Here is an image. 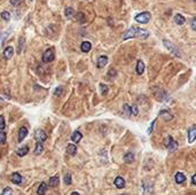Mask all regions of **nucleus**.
Here are the masks:
<instances>
[{"instance_id":"nucleus-1","label":"nucleus","mask_w":196,"mask_h":195,"mask_svg":"<svg viewBox=\"0 0 196 195\" xmlns=\"http://www.w3.org/2000/svg\"><path fill=\"white\" fill-rule=\"evenodd\" d=\"M153 94H154V97L156 100L158 101H161V102H164V103H166V102H169V100H170V97H169V94L164 91V90H162V88H159V87H155V88H153Z\"/></svg>"},{"instance_id":"nucleus-2","label":"nucleus","mask_w":196,"mask_h":195,"mask_svg":"<svg viewBox=\"0 0 196 195\" xmlns=\"http://www.w3.org/2000/svg\"><path fill=\"white\" fill-rule=\"evenodd\" d=\"M164 146H165L169 150L172 152V150H176L177 148H178V142H177L172 136H168V138H165V140H164Z\"/></svg>"},{"instance_id":"nucleus-3","label":"nucleus","mask_w":196,"mask_h":195,"mask_svg":"<svg viewBox=\"0 0 196 195\" xmlns=\"http://www.w3.org/2000/svg\"><path fill=\"white\" fill-rule=\"evenodd\" d=\"M163 44H164V46L172 53V54H174L176 56H178V58H180L181 56V54H180V52H179V49L177 48L176 46L171 42V41H169V40H163Z\"/></svg>"},{"instance_id":"nucleus-4","label":"nucleus","mask_w":196,"mask_h":195,"mask_svg":"<svg viewBox=\"0 0 196 195\" xmlns=\"http://www.w3.org/2000/svg\"><path fill=\"white\" fill-rule=\"evenodd\" d=\"M54 60V49L53 48H48L45 51V53L42 54V62L45 63H49Z\"/></svg>"},{"instance_id":"nucleus-5","label":"nucleus","mask_w":196,"mask_h":195,"mask_svg":"<svg viewBox=\"0 0 196 195\" xmlns=\"http://www.w3.org/2000/svg\"><path fill=\"white\" fill-rule=\"evenodd\" d=\"M149 20H150V13H148V12H143V13L138 14L136 16V21L138 23H142V24L148 23Z\"/></svg>"},{"instance_id":"nucleus-6","label":"nucleus","mask_w":196,"mask_h":195,"mask_svg":"<svg viewBox=\"0 0 196 195\" xmlns=\"http://www.w3.org/2000/svg\"><path fill=\"white\" fill-rule=\"evenodd\" d=\"M46 139H47V136L42 130H37L35 132V140L37 142H44Z\"/></svg>"},{"instance_id":"nucleus-7","label":"nucleus","mask_w":196,"mask_h":195,"mask_svg":"<svg viewBox=\"0 0 196 195\" xmlns=\"http://www.w3.org/2000/svg\"><path fill=\"white\" fill-rule=\"evenodd\" d=\"M136 33H137V28H134V26L130 28V29L124 33L123 40H127V39H130V38H136Z\"/></svg>"},{"instance_id":"nucleus-8","label":"nucleus","mask_w":196,"mask_h":195,"mask_svg":"<svg viewBox=\"0 0 196 195\" xmlns=\"http://www.w3.org/2000/svg\"><path fill=\"white\" fill-rule=\"evenodd\" d=\"M195 139H196V125H193L188 130V141L192 143V142L195 141Z\"/></svg>"},{"instance_id":"nucleus-9","label":"nucleus","mask_w":196,"mask_h":195,"mask_svg":"<svg viewBox=\"0 0 196 195\" xmlns=\"http://www.w3.org/2000/svg\"><path fill=\"white\" fill-rule=\"evenodd\" d=\"M148 36H149V32H148L147 30L141 29V28H137L136 37H138V38H140V39H146V38H148Z\"/></svg>"},{"instance_id":"nucleus-10","label":"nucleus","mask_w":196,"mask_h":195,"mask_svg":"<svg viewBox=\"0 0 196 195\" xmlns=\"http://www.w3.org/2000/svg\"><path fill=\"white\" fill-rule=\"evenodd\" d=\"M28 129L25 127V126H22L20 129V131H19V142H22L24 139H25V136H28Z\"/></svg>"},{"instance_id":"nucleus-11","label":"nucleus","mask_w":196,"mask_h":195,"mask_svg":"<svg viewBox=\"0 0 196 195\" xmlns=\"http://www.w3.org/2000/svg\"><path fill=\"white\" fill-rule=\"evenodd\" d=\"M159 117H162L164 120H171V119L173 118V115H172L169 110H161Z\"/></svg>"},{"instance_id":"nucleus-12","label":"nucleus","mask_w":196,"mask_h":195,"mask_svg":"<svg viewBox=\"0 0 196 195\" xmlns=\"http://www.w3.org/2000/svg\"><path fill=\"white\" fill-rule=\"evenodd\" d=\"M108 63V58L106 56V55H101L100 58H98V61H97V65H98V68H103L106 64Z\"/></svg>"},{"instance_id":"nucleus-13","label":"nucleus","mask_w":196,"mask_h":195,"mask_svg":"<svg viewBox=\"0 0 196 195\" xmlns=\"http://www.w3.org/2000/svg\"><path fill=\"white\" fill-rule=\"evenodd\" d=\"M13 54H14V48H13L12 46L6 47V49L3 51V56H5L6 60H9V58L13 56Z\"/></svg>"},{"instance_id":"nucleus-14","label":"nucleus","mask_w":196,"mask_h":195,"mask_svg":"<svg viewBox=\"0 0 196 195\" xmlns=\"http://www.w3.org/2000/svg\"><path fill=\"white\" fill-rule=\"evenodd\" d=\"M10 180H12L13 184L20 185L21 182H22V176H21L20 173H13L12 177H10Z\"/></svg>"},{"instance_id":"nucleus-15","label":"nucleus","mask_w":196,"mask_h":195,"mask_svg":"<svg viewBox=\"0 0 196 195\" xmlns=\"http://www.w3.org/2000/svg\"><path fill=\"white\" fill-rule=\"evenodd\" d=\"M47 187H48V185L46 182H41L39 185V187H38V189H37V194L45 195V193L47 192Z\"/></svg>"},{"instance_id":"nucleus-16","label":"nucleus","mask_w":196,"mask_h":195,"mask_svg":"<svg viewBox=\"0 0 196 195\" xmlns=\"http://www.w3.org/2000/svg\"><path fill=\"white\" fill-rule=\"evenodd\" d=\"M60 182V179L58 176H54V177H51L49 178V180H48V186H51V187H56L58 185H59Z\"/></svg>"},{"instance_id":"nucleus-17","label":"nucleus","mask_w":196,"mask_h":195,"mask_svg":"<svg viewBox=\"0 0 196 195\" xmlns=\"http://www.w3.org/2000/svg\"><path fill=\"white\" fill-rule=\"evenodd\" d=\"M80 48H81V52L87 53V52H90V51H91L92 45H91V42H90V41H83V42H81Z\"/></svg>"},{"instance_id":"nucleus-18","label":"nucleus","mask_w":196,"mask_h":195,"mask_svg":"<svg viewBox=\"0 0 196 195\" xmlns=\"http://www.w3.org/2000/svg\"><path fill=\"white\" fill-rule=\"evenodd\" d=\"M67 153H68L69 155H76V153H77V147H76L75 145H72V143L68 145V146H67Z\"/></svg>"},{"instance_id":"nucleus-19","label":"nucleus","mask_w":196,"mask_h":195,"mask_svg":"<svg viewBox=\"0 0 196 195\" xmlns=\"http://www.w3.org/2000/svg\"><path fill=\"white\" fill-rule=\"evenodd\" d=\"M115 186L117 187V188H123L124 186H125V180L122 178V177H117L116 179H115Z\"/></svg>"},{"instance_id":"nucleus-20","label":"nucleus","mask_w":196,"mask_h":195,"mask_svg":"<svg viewBox=\"0 0 196 195\" xmlns=\"http://www.w3.org/2000/svg\"><path fill=\"white\" fill-rule=\"evenodd\" d=\"M143 71H145V63L141 61V60H139L137 63V72L138 75H142L143 74Z\"/></svg>"},{"instance_id":"nucleus-21","label":"nucleus","mask_w":196,"mask_h":195,"mask_svg":"<svg viewBox=\"0 0 196 195\" xmlns=\"http://www.w3.org/2000/svg\"><path fill=\"white\" fill-rule=\"evenodd\" d=\"M81 138H83V134H81L79 131H75V132L72 133V136H71V140H72L74 142H79V141L81 140Z\"/></svg>"},{"instance_id":"nucleus-22","label":"nucleus","mask_w":196,"mask_h":195,"mask_svg":"<svg viewBox=\"0 0 196 195\" xmlns=\"http://www.w3.org/2000/svg\"><path fill=\"white\" fill-rule=\"evenodd\" d=\"M174 21H176V23L178 25H182V24H185L186 19H185L181 14H177L176 16H174Z\"/></svg>"},{"instance_id":"nucleus-23","label":"nucleus","mask_w":196,"mask_h":195,"mask_svg":"<svg viewBox=\"0 0 196 195\" xmlns=\"http://www.w3.org/2000/svg\"><path fill=\"white\" fill-rule=\"evenodd\" d=\"M28 153H29V148H28V146H23V147H21L20 149H17V155L20 156V157L25 156Z\"/></svg>"},{"instance_id":"nucleus-24","label":"nucleus","mask_w":196,"mask_h":195,"mask_svg":"<svg viewBox=\"0 0 196 195\" xmlns=\"http://www.w3.org/2000/svg\"><path fill=\"white\" fill-rule=\"evenodd\" d=\"M42 152H44L42 142H37V143H36V148H35V154H36V155H40Z\"/></svg>"},{"instance_id":"nucleus-25","label":"nucleus","mask_w":196,"mask_h":195,"mask_svg":"<svg viewBox=\"0 0 196 195\" xmlns=\"http://www.w3.org/2000/svg\"><path fill=\"white\" fill-rule=\"evenodd\" d=\"M124 161H125L126 163H132V162L134 161V154H133V153H126V154L124 155Z\"/></svg>"},{"instance_id":"nucleus-26","label":"nucleus","mask_w":196,"mask_h":195,"mask_svg":"<svg viewBox=\"0 0 196 195\" xmlns=\"http://www.w3.org/2000/svg\"><path fill=\"white\" fill-rule=\"evenodd\" d=\"M185 180H186V177L183 173H181V172L176 173V181L178 184H182V182H185Z\"/></svg>"},{"instance_id":"nucleus-27","label":"nucleus","mask_w":196,"mask_h":195,"mask_svg":"<svg viewBox=\"0 0 196 195\" xmlns=\"http://www.w3.org/2000/svg\"><path fill=\"white\" fill-rule=\"evenodd\" d=\"M123 113L127 117H130L132 115V109H131V107H130L129 104H124V106H123Z\"/></svg>"},{"instance_id":"nucleus-28","label":"nucleus","mask_w":196,"mask_h":195,"mask_svg":"<svg viewBox=\"0 0 196 195\" xmlns=\"http://www.w3.org/2000/svg\"><path fill=\"white\" fill-rule=\"evenodd\" d=\"M75 15V10L71 8V7H67L65 8V16L68 17V19H70V17H72Z\"/></svg>"},{"instance_id":"nucleus-29","label":"nucleus","mask_w":196,"mask_h":195,"mask_svg":"<svg viewBox=\"0 0 196 195\" xmlns=\"http://www.w3.org/2000/svg\"><path fill=\"white\" fill-rule=\"evenodd\" d=\"M100 91H101V94H102V95H106V94L108 93L109 88H108V86H107V85H104V84H100Z\"/></svg>"},{"instance_id":"nucleus-30","label":"nucleus","mask_w":196,"mask_h":195,"mask_svg":"<svg viewBox=\"0 0 196 195\" xmlns=\"http://www.w3.org/2000/svg\"><path fill=\"white\" fill-rule=\"evenodd\" d=\"M76 19H77V21H78L79 23H84V22L86 21V19H85V14H84V13H78V14L76 15Z\"/></svg>"},{"instance_id":"nucleus-31","label":"nucleus","mask_w":196,"mask_h":195,"mask_svg":"<svg viewBox=\"0 0 196 195\" xmlns=\"http://www.w3.org/2000/svg\"><path fill=\"white\" fill-rule=\"evenodd\" d=\"M1 19L2 20H6V21H8V20H10V13L9 12H7V10H3L2 13H1Z\"/></svg>"},{"instance_id":"nucleus-32","label":"nucleus","mask_w":196,"mask_h":195,"mask_svg":"<svg viewBox=\"0 0 196 195\" xmlns=\"http://www.w3.org/2000/svg\"><path fill=\"white\" fill-rule=\"evenodd\" d=\"M71 175L70 173H67V175L64 176V184L65 185H71Z\"/></svg>"},{"instance_id":"nucleus-33","label":"nucleus","mask_w":196,"mask_h":195,"mask_svg":"<svg viewBox=\"0 0 196 195\" xmlns=\"http://www.w3.org/2000/svg\"><path fill=\"white\" fill-rule=\"evenodd\" d=\"M12 194H13V189L10 187H5L3 191H2V193H1V195H12Z\"/></svg>"},{"instance_id":"nucleus-34","label":"nucleus","mask_w":196,"mask_h":195,"mask_svg":"<svg viewBox=\"0 0 196 195\" xmlns=\"http://www.w3.org/2000/svg\"><path fill=\"white\" fill-rule=\"evenodd\" d=\"M6 138H7V136H6V133L3 131L0 132V145H5L6 143Z\"/></svg>"},{"instance_id":"nucleus-35","label":"nucleus","mask_w":196,"mask_h":195,"mask_svg":"<svg viewBox=\"0 0 196 195\" xmlns=\"http://www.w3.org/2000/svg\"><path fill=\"white\" fill-rule=\"evenodd\" d=\"M5 118H3V116H1L0 115V132H2L3 131V129H5Z\"/></svg>"},{"instance_id":"nucleus-36","label":"nucleus","mask_w":196,"mask_h":195,"mask_svg":"<svg viewBox=\"0 0 196 195\" xmlns=\"http://www.w3.org/2000/svg\"><path fill=\"white\" fill-rule=\"evenodd\" d=\"M23 45H24V37H21V38H20V41H19V49H17V53H21V51H22V47H23Z\"/></svg>"},{"instance_id":"nucleus-37","label":"nucleus","mask_w":196,"mask_h":195,"mask_svg":"<svg viewBox=\"0 0 196 195\" xmlns=\"http://www.w3.org/2000/svg\"><path fill=\"white\" fill-rule=\"evenodd\" d=\"M131 109H132V114H133L134 116H137L138 114H139V109H138V107L136 104H133V106L131 107Z\"/></svg>"},{"instance_id":"nucleus-38","label":"nucleus","mask_w":196,"mask_h":195,"mask_svg":"<svg viewBox=\"0 0 196 195\" xmlns=\"http://www.w3.org/2000/svg\"><path fill=\"white\" fill-rule=\"evenodd\" d=\"M21 2H22V0H10V5H12V6H14V7H16V6L21 5Z\"/></svg>"},{"instance_id":"nucleus-39","label":"nucleus","mask_w":196,"mask_h":195,"mask_svg":"<svg viewBox=\"0 0 196 195\" xmlns=\"http://www.w3.org/2000/svg\"><path fill=\"white\" fill-rule=\"evenodd\" d=\"M63 92V88L62 87H58L56 90H55V92H54V94L56 95V97H59V95H61V93Z\"/></svg>"},{"instance_id":"nucleus-40","label":"nucleus","mask_w":196,"mask_h":195,"mask_svg":"<svg viewBox=\"0 0 196 195\" xmlns=\"http://www.w3.org/2000/svg\"><path fill=\"white\" fill-rule=\"evenodd\" d=\"M190 25H192V29H193L194 31H196V17H194V19L192 20V23H190Z\"/></svg>"},{"instance_id":"nucleus-41","label":"nucleus","mask_w":196,"mask_h":195,"mask_svg":"<svg viewBox=\"0 0 196 195\" xmlns=\"http://www.w3.org/2000/svg\"><path fill=\"white\" fill-rule=\"evenodd\" d=\"M154 125H155V120H153V123H152V125L148 127V130H147V133H152L153 132V129H154Z\"/></svg>"},{"instance_id":"nucleus-42","label":"nucleus","mask_w":196,"mask_h":195,"mask_svg":"<svg viewBox=\"0 0 196 195\" xmlns=\"http://www.w3.org/2000/svg\"><path fill=\"white\" fill-rule=\"evenodd\" d=\"M192 182H193L194 185H196V175L193 176V178H192Z\"/></svg>"},{"instance_id":"nucleus-43","label":"nucleus","mask_w":196,"mask_h":195,"mask_svg":"<svg viewBox=\"0 0 196 195\" xmlns=\"http://www.w3.org/2000/svg\"><path fill=\"white\" fill-rule=\"evenodd\" d=\"M71 195H80L78 193V192H72V193H71Z\"/></svg>"},{"instance_id":"nucleus-44","label":"nucleus","mask_w":196,"mask_h":195,"mask_svg":"<svg viewBox=\"0 0 196 195\" xmlns=\"http://www.w3.org/2000/svg\"><path fill=\"white\" fill-rule=\"evenodd\" d=\"M122 195H129V194H122Z\"/></svg>"},{"instance_id":"nucleus-45","label":"nucleus","mask_w":196,"mask_h":195,"mask_svg":"<svg viewBox=\"0 0 196 195\" xmlns=\"http://www.w3.org/2000/svg\"><path fill=\"white\" fill-rule=\"evenodd\" d=\"M0 100H1V98H0Z\"/></svg>"}]
</instances>
